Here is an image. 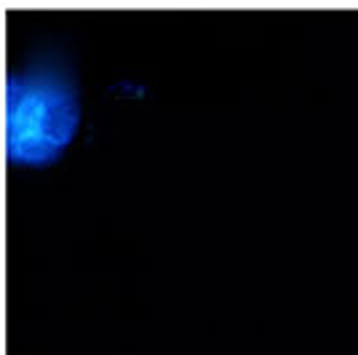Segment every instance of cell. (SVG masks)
I'll return each instance as SVG.
<instances>
[{
  "instance_id": "6da1fadb",
  "label": "cell",
  "mask_w": 358,
  "mask_h": 355,
  "mask_svg": "<svg viewBox=\"0 0 358 355\" xmlns=\"http://www.w3.org/2000/svg\"><path fill=\"white\" fill-rule=\"evenodd\" d=\"M80 126L73 83L54 70L14 73L6 83V155L41 168L62 158Z\"/></svg>"
}]
</instances>
